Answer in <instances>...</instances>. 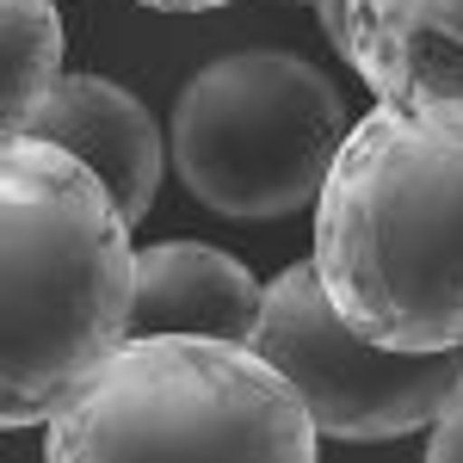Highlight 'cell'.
Returning <instances> with one entry per match:
<instances>
[{"instance_id":"cell-1","label":"cell","mask_w":463,"mask_h":463,"mask_svg":"<svg viewBox=\"0 0 463 463\" xmlns=\"http://www.w3.org/2000/svg\"><path fill=\"white\" fill-rule=\"evenodd\" d=\"M0 279L6 395L0 420H50L124 340L137 316L130 216L80 155L37 137L0 148Z\"/></svg>"},{"instance_id":"cell-10","label":"cell","mask_w":463,"mask_h":463,"mask_svg":"<svg viewBox=\"0 0 463 463\" xmlns=\"http://www.w3.org/2000/svg\"><path fill=\"white\" fill-rule=\"evenodd\" d=\"M427 458L432 463H463V395L427 427Z\"/></svg>"},{"instance_id":"cell-7","label":"cell","mask_w":463,"mask_h":463,"mask_svg":"<svg viewBox=\"0 0 463 463\" xmlns=\"http://www.w3.org/2000/svg\"><path fill=\"white\" fill-rule=\"evenodd\" d=\"M19 137L37 143H56L80 155L93 174L111 185L118 211L130 222H143L155 204V185H161V130L137 93H124L118 80L99 74H62L56 93L25 118Z\"/></svg>"},{"instance_id":"cell-6","label":"cell","mask_w":463,"mask_h":463,"mask_svg":"<svg viewBox=\"0 0 463 463\" xmlns=\"http://www.w3.org/2000/svg\"><path fill=\"white\" fill-rule=\"evenodd\" d=\"M353 69L377 106L463 137V0H353Z\"/></svg>"},{"instance_id":"cell-5","label":"cell","mask_w":463,"mask_h":463,"mask_svg":"<svg viewBox=\"0 0 463 463\" xmlns=\"http://www.w3.org/2000/svg\"><path fill=\"white\" fill-rule=\"evenodd\" d=\"M253 346L303 390L321 439H358V445L402 439L432 427L463 395V346L402 353L383 340H364L334 309L316 260L285 266L266 285Z\"/></svg>"},{"instance_id":"cell-3","label":"cell","mask_w":463,"mask_h":463,"mask_svg":"<svg viewBox=\"0 0 463 463\" xmlns=\"http://www.w3.org/2000/svg\"><path fill=\"white\" fill-rule=\"evenodd\" d=\"M316 414L253 340L130 334L50 414L43 458H316Z\"/></svg>"},{"instance_id":"cell-12","label":"cell","mask_w":463,"mask_h":463,"mask_svg":"<svg viewBox=\"0 0 463 463\" xmlns=\"http://www.w3.org/2000/svg\"><path fill=\"white\" fill-rule=\"evenodd\" d=\"M137 6H155V13H211V6H229V0H137Z\"/></svg>"},{"instance_id":"cell-2","label":"cell","mask_w":463,"mask_h":463,"mask_svg":"<svg viewBox=\"0 0 463 463\" xmlns=\"http://www.w3.org/2000/svg\"><path fill=\"white\" fill-rule=\"evenodd\" d=\"M316 272L364 340L463 346V137L364 111L316 198Z\"/></svg>"},{"instance_id":"cell-9","label":"cell","mask_w":463,"mask_h":463,"mask_svg":"<svg viewBox=\"0 0 463 463\" xmlns=\"http://www.w3.org/2000/svg\"><path fill=\"white\" fill-rule=\"evenodd\" d=\"M62 80L56 0H0V137H19Z\"/></svg>"},{"instance_id":"cell-4","label":"cell","mask_w":463,"mask_h":463,"mask_svg":"<svg viewBox=\"0 0 463 463\" xmlns=\"http://www.w3.org/2000/svg\"><path fill=\"white\" fill-rule=\"evenodd\" d=\"M353 124L327 69L290 50H241L174 99V167L204 211L279 222L321 198Z\"/></svg>"},{"instance_id":"cell-11","label":"cell","mask_w":463,"mask_h":463,"mask_svg":"<svg viewBox=\"0 0 463 463\" xmlns=\"http://www.w3.org/2000/svg\"><path fill=\"white\" fill-rule=\"evenodd\" d=\"M316 19H321V37L334 43V56L353 69V0H316Z\"/></svg>"},{"instance_id":"cell-8","label":"cell","mask_w":463,"mask_h":463,"mask_svg":"<svg viewBox=\"0 0 463 463\" xmlns=\"http://www.w3.org/2000/svg\"><path fill=\"white\" fill-rule=\"evenodd\" d=\"M266 285L222 248L204 241H161L137 253V316L130 334H216L253 340Z\"/></svg>"}]
</instances>
